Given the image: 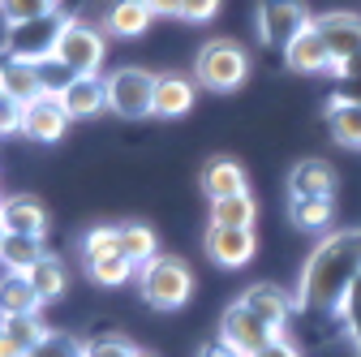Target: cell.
Wrapping results in <instances>:
<instances>
[{"mask_svg":"<svg viewBox=\"0 0 361 357\" xmlns=\"http://www.w3.org/2000/svg\"><path fill=\"white\" fill-rule=\"evenodd\" d=\"M357 276H361V229H331L310 250L293 301L305 315H336L340 297Z\"/></svg>","mask_w":361,"mask_h":357,"instance_id":"1","label":"cell"},{"mask_svg":"<svg viewBox=\"0 0 361 357\" xmlns=\"http://www.w3.org/2000/svg\"><path fill=\"white\" fill-rule=\"evenodd\" d=\"M138 289H142V301L159 315H172L180 310L190 297H194V272L180 254H155L151 262L138 267Z\"/></svg>","mask_w":361,"mask_h":357,"instance_id":"2","label":"cell"},{"mask_svg":"<svg viewBox=\"0 0 361 357\" xmlns=\"http://www.w3.org/2000/svg\"><path fill=\"white\" fill-rule=\"evenodd\" d=\"M250 78V56L233 39H207L194 56V82L211 95H233Z\"/></svg>","mask_w":361,"mask_h":357,"instance_id":"3","label":"cell"},{"mask_svg":"<svg viewBox=\"0 0 361 357\" xmlns=\"http://www.w3.org/2000/svg\"><path fill=\"white\" fill-rule=\"evenodd\" d=\"M104 56H108V30L90 26L82 18H69L56 43V61L73 73V78H99L104 73Z\"/></svg>","mask_w":361,"mask_h":357,"instance_id":"4","label":"cell"},{"mask_svg":"<svg viewBox=\"0 0 361 357\" xmlns=\"http://www.w3.org/2000/svg\"><path fill=\"white\" fill-rule=\"evenodd\" d=\"M310 26H314V9L305 0H258L254 5V35L271 52H284Z\"/></svg>","mask_w":361,"mask_h":357,"instance_id":"5","label":"cell"},{"mask_svg":"<svg viewBox=\"0 0 361 357\" xmlns=\"http://www.w3.org/2000/svg\"><path fill=\"white\" fill-rule=\"evenodd\" d=\"M65 22H69L65 13H43V18H30V22H9L5 26V56L30 61V65L52 61Z\"/></svg>","mask_w":361,"mask_h":357,"instance_id":"6","label":"cell"},{"mask_svg":"<svg viewBox=\"0 0 361 357\" xmlns=\"http://www.w3.org/2000/svg\"><path fill=\"white\" fill-rule=\"evenodd\" d=\"M104 82H108V112H116L125 121L151 116V108H155V73H147L142 65H121Z\"/></svg>","mask_w":361,"mask_h":357,"instance_id":"7","label":"cell"},{"mask_svg":"<svg viewBox=\"0 0 361 357\" xmlns=\"http://www.w3.org/2000/svg\"><path fill=\"white\" fill-rule=\"evenodd\" d=\"M276 336H280V332H276V327H267V323L254 315V310H250L241 297H237V301L219 315V340H224V344H233V349H237V353H245V357H254L258 349H267Z\"/></svg>","mask_w":361,"mask_h":357,"instance_id":"8","label":"cell"},{"mask_svg":"<svg viewBox=\"0 0 361 357\" xmlns=\"http://www.w3.org/2000/svg\"><path fill=\"white\" fill-rule=\"evenodd\" d=\"M314 30L323 35L327 52H331V65H336L331 78H340V65L361 52V13H348V9H340V13H314Z\"/></svg>","mask_w":361,"mask_h":357,"instance_id":"9","label":"cell"},{"mask_svg":"<svg viewBox=\"0 0 361 357\" xmlns=\"http://www.w3.org/2000/svg\"><path fill=\"white\" fill-rule=\"evenodd\" d=\"M202 86L194 82V73H155V108L151 116L159 121H176V116H190L198 104Z\"/></svg>","mask_w":361,"mask_h":357,"instance_id":"10","label":"cell"},{"mask_svg":"<svg viewBox=\"0 0 361 357\" xmlns=\"http://www.w3.org/2000/svg\"><path fill=\"white\" fill-rule=\"evenodd\" d=\"M61 108L69 121H95L99 112H108V82L99 78H69L61 91H56Z\"/></svg>","mask_w":361,"mask_h":357,"instance_id":"11","label":"cell"},{"mask_svg":"<svg viewBox=\"0 0 361 357\" xmlns=\"http://www.w3.org/2000/svg\"><path fill=\"white\" fill-rule=\"evenodd\" d=\"M258 250V237L254 229H219L211 224L207 229V258L215 267H224V272H237V267H245Z\"/></svg>","mask_w":361,"mask_h":357,"instance_id":"12","label":"cell"},{"mask_svg":"<svg viewBox=\"0 0 361 357\" xmlns=\"http://www.w3.org/2000/svg\"><path fill=\"white\" fill-rule=\"evenodd\" d=\"M0 95H9L18 108H30L35 99L52 95L48 82H43V69L30 65V61H18V56H5L0 61Z\"/></svg>","mask_w":361,"mask_h":357,"instance_id":"13","label":"cell"},{"mask_svg":"<svg viewBox=\"0 0 361 357\" xmlns=\"http://www.w3.org/2000/svg\"><path fill=\"white\" fill-rule=\"evenodd\" d=\"M65 129H69V116H65L56 95H43L30 108H22V133L39 147H56L65 138Z\"/></svg>","mask_w":361,"mask_h":357,"instance_id":"14","label":"cell"},{"mask_svg":"<svg viewBox=\"0 0 361 357\" xmlns=\"http://www.w3.org/2000/svg\"><path fill=\"white\" fill-rule=\"evenodd\" d=\"M340 172L327 159H297L288 168V198H336Z\"/></svg>","mask_w":361,"mask_h":357,"instance_id":"15","label":"cell"},{"mask_svg":"<svg viewBox=\"0 0 361 357\" xmlns=\"http://www.w3.org/2000/svg\"><path fill=\"white\" fill-rule=\"evenodd\" d=\"M284 65H288L293 73H305V78H319V73H331V69H336L327 43H323V35L314 30V26L301 30L288 48H284Z\"/></svg>","mask_w":361,"mask_h":357,"instance_id":"16","label":"cell"},{"mask_svg":"<svg viewBox=\"0 0 361 357\" xmlns=\"http://www.w3.org/2000/svg\"><path fill=\"white\" fill-rule=\"evenodd\" d=\"M241 301L254 310V315H258L267 327H276L280 336H284V327H288V319H293V310H297V301H293L280 284H250V289L241 293Z\"/></svg>","mask_w":361,"mask_h":357,"instance_id":"17","label":"cell"},{"mask_svg":"<svg viewBox=\"0 0 361 357\" xmlns=\"http://www.w3.org/2000/svg\"><path fill=\"white\" fill-rule=\"evenodd\" d=\"M155 13L147 0H108V9H104V30L112 39H142L151 30Z\"/></svg>","mask_w":361,"mask_h":357,"instance_id":"18","label":"cell"},{"mask_svg":"<svg viewBox=\"0 0 361 357\" xmlns=\"http://www.w3.org/2000/svg\"><path fill=\"white\" fill-rule=\"evenodd\" d=\"M0 219L5 233H30V237H48V211L35 194H9L0 198Z\"/></svg>","mask_w":361,"mask_h":357,"instance_id":"19","label":"cell"},{"mask_svg":"<svg viewBox=\"0 0 361 357\" xmlns=\"http://www.w3.org/2000/svg\"><path fill=\"white\" fill-rule=\"evenodd\" d=\"M202 194L207 202H219V198H233V194H250V181H245V168L228 155H215L202 164Z\"/></svg>","mask_w":361,"mask_h":357,"instance_id":"20","label":"cell"},{"mask_svg":"<svg viewBox=\"0 0 361 357\" xmlns=\"http://www.w3.org/2000/svg\"><path fill=\"white\" fill-rule=\"evenodd\" d=\"M43 297L35 293L30 276L22 272H5L0 276V319H13V315H39Z\"/></svg>","mask_w":361,"mask_h":357,"instance_id":"21","label":"cell"},{"mask_svg":"<svg viewBox=\"0 0 361 357\" xmlns=\"http://www.w3.org/2000/svg\"><path fill=\"white\" fill-rule=\"evenodd\" d=\"M43 237H30V233H5V241H0V267L5 272H22L30 276L35 267L43 262Z\"/></svg>","mask_w":361,"mask_h":357,"instance_id":"22","label":"cell"},{"mask_svg":"<svg viewBox=\"0 0 361 357\" xmlns=\"http://www.w3.org/2000/svg\"><path fill=\"white\" fill-rule=\"evenodd\" d=\"M323 116H327V133H331V143H336V147L361 151V104H340V99H327Z\"/></svg>","mask_w":361,"mask_h":357,"instance_id":"23","label":"cell"},{"mask_svg":"<svg viewBox=\"0 0 361 357\" xmlns=\"http://www.w3.org/2000/svg\"><path fill=\"white\" fill-rule=\"evenodd\" d=\"M288 215L301 233H331L336 198H288Z\"/></svg>","mask_w":361,"mask_h":357,"instance_id":"24","label":"cell"},{"mask_svg":"<svg viewBox=\"0 0 361 357\" xmlns=\"http://www.w3.org/2000/svg\"><path fill=\"white\" fill-rule=\"evenodd\" d=\"M82 267L99 289H121L129 280H138V262L129 254H108V258H95V262H82Z\"/></svg>","mask_w":361,"mask_h":357,"instance_id":"25","label":"cell"},{"mask_svg":"<svg viewBox=\"0 0 361 357\" xmlns=\"http://www.w3.org/2000/svg\"><path fill=\"white\" fill-rule=\"evenodd\" d=\"M254 219H258L254 194H233V198L211 202V224L219 229H254Z\"/></svg>","mask_w":361,"mask_h":357,"instance_id":"26","label":"cell"},{"mask_svg":"<svg viewBox=\"0 0 361 357\" xmlns=\"http://www.w3.org/2000/svg\"><path fill=\"white\" fill-rule=\"evenodd\" d=\"M121 229V254H129L133 262H151L155 254H159V237H155V229L151 224H138V219H129V224H116Z\"/></svg>","mask_w":361,"mask_h":357,"instance_id":"27","label":"cell"},{"mask_svg":"<svg viewBox=\"0 0 361 357\" xmlns=\"http://www.w3.org/2000/svg\"><path fill=\"white\" fill-rule=\"evenodd\" d=\"M30 284H35V293L43 297V305L48 301H56L61 293H65V284H69V276H65V262L56 258V254H43V262L30 272Z\"/></svg>","mask_w":361,"mask_h":357,"instance_id":"28","label":"cell"},{"mask_svg":"<svg viewBox=\"0 0 361 357\" xmlns=\"http://www.w3.org/2000/svg\"><path fill=\"white\" fill-rule=\"evenodd\" d=\"M78 254H82V262L121 254V229H116V224H95V229H86L82 241H78Z\"/></svg>","mask_w":361,"mask_h":357,"instance_id":"29","label":"cell"},{"mask_svg":"<svg viewBox=\"0 0 361 357\" xmlns=\"http://www.w3.org/2000/svg\"><path fill=\"white\" fill-rule=\"evenodd\" d=\"M138 353L142 349L133 344L129 336H121V332H104V336L82 344V357H138Z\"/></svg>","mask_w":361,"mask_h":357,"instance_id":"30","label":"cell"},{"mask_svg":"<svg viewBox=\"0 0 361 357\" xmlns=\"http://www.w3.org/2000/svg\"><path fill=\"white\" fill-rule=\"evenodd\" d=\"M0 327H5V332H9V336H13V340L22 344V349H26V353H30V349H35V344H39L43 336L52 332V327L43 323L39 315H13V319H0Z\"/></svg>","mask_w":361,"mask_h":357,"instance_id":"31","label":"cell"},{"mask_svg":"<svg viewBox=\"0 0 361 357\" xmlns=\"http://www.w3.org/2000/svg\"><path fill=\"white\" fill-rule=\"evenodd\" d=\"M43 13H61V0H0V22H30Z\"/></svg>","mask_w":361,"mask_h":357,"instance_id":"32","label":"cell"},{"mask_svg":"<svg viewBox=\"0 0 361 357\" xmlns=\"http://www.w3.org/2000/svg\"><path fill=\"white\" fill-rule=\"evenodd\" d=\"M336 319L344 323V332L353 336V344H361V276L348 284V293L340 297V305H336Z\"/></svg>","mask_w":361,"mask_h":357,"instance_id":"33","label":"cell"},{"mask_svg":"<svg viewBox=\"0 0 361 357\" xmlns=\"http://www.w3.org/2000/svg\"><path fill=\"white\" fill-rule=\"evenodd\" d=\"M30 357H82V344L69 332H48V336L30 349Z\"/></svg>","mask_w":361,"mask_h":357,"instance_id":"34","label":"cell"},{"mask_svg":"<svg viewBox=\"0 0 361 357\" xmlns=\"http://www.w3.org/2000/svg\"><path fill=\"white\" fill-rule=\"evenodd\" d=\"M219 9H224V0H180V22L202 26L211 18H219Z\"/></svg>","mask_w":361,"mask_h":357,"instance_id":"35","label":"cell"},{"mask_svg":"<svg viewBox=\"0 0 361 357\" xmlns=\"http://www.w3.org/2000/svg\"><path fill=\"white\" fill-rule=\"evenodd\" d=\"M5 133H22V108L9 95H0V138Z\"/></svg>","mask_w":361,"mask_h":357,"instance_id":"36","label":"cell"},{"mask_svg":"<svg viewBox=\"0 0 361 357\" xmlns=\"http://www.w3.org/2000/svg\"><path fill=\"white\" fill-rule=\"evenodd\" d=\"M331 99H340V104H361V78H340Z\"/></svg>","mask_w":361,"mask_h":357,"instance_id":"37","label":"cell"},{"mask_svg":"<svg viewBox=\"0 0 361 357\" xmlns=\"http://www.w3.org/2000/svg\"><path fill=\"white\" fill-rule=\"evenodd\" d=\"M254 357H301V349H297L293 340H284V336H276V340H271L267 349H258Z\"/></svg>","mask_w":361,"mask_h":357,"instance_id":"38","label":"cell"},{"mask_svg":"<svg viewBox=\"0 0 361 357\" xmlns=\"http://www.w3.org/2000/svg\"><path fill=\"white\" fill-rule=\"evenodd\" d=\"M198 357H245V353H237L233 344H224V340L215 336L211 344H202V349H198Z\"/></svg>","mask_w":361,"mask_h":357,"instance_id":"39","label":"cell"},{"mask_svg":"<svg viewBox=\"0 0 361 357\" xmlns=\"http://www.w3.org/2000/svg\"><path fill=\"white\" fill-rule=\"evenodd\" d=\"M155 18H180V0H147Z\"/></svg>","mask_w":361,"mask_h":357,"instance_id":"40","label":"cell"},{"mask_svg":"<svg viewBox=\"0 0 361 357\" xmlns=\"http://www.w3.org/2000/svg\"><path fill=\"white\" fill-rule=\"evenodd\" d=\"M0 357H30V353H26V349L5 332V327H0Z\"/></svg>","mask_w":361,"mask_h":357,"instance_id":"41","label":"cell"},{"mask_svg":"<svg viewBox=\"0 0 361 357\" xmlns=\"http://www.w3.org/2000/svg\"><path fill=\"white\" fill-rule=\"evenodd\" d=\"M340 78H361V52H357V56H348V61L340 65ZM340 78H336V82H340Z\"/></svg>","mask_w":361,"mask_h":357,"instance_id":"42","label":"cell"},{"mask_svg":"<svg viewBox=\"0 0 361 357\" xmlns=\"http://www.w3.org/2000/svg\"><path fill=\"white\" fill-rule=\"evenodd\" d=\"M0 241H5V219H0Z\"/></svg>","mask_w":361,"mask_h":357,"instance_id":"43","label":"cell"},{"mask_svg":"<svg viewBox=\"0 0 361 357\" xmlns=\"http://www.w3.org/2000/svg\"><path fill=\"white\" fill-rule=\"evenodd\" d=\"M353 349H357V357H361V344H353Z\"/></svg>","mask_w":361,"mask_h":357,"instance_id":"44","label":"cell"},{"mask_svg":"<svg viewBox=\"0 0 361 357\" xmlns=\"http://www.w3.org/2000/svg\"><path fill=\"white\" fill-rule=\"evenodd\" d=\"M138 357H151V353H138Z\"/></svg>","mask_w":361,"mask_h":357,"instance_id":"45","label":"cell"}]
</instances>
